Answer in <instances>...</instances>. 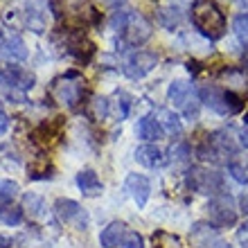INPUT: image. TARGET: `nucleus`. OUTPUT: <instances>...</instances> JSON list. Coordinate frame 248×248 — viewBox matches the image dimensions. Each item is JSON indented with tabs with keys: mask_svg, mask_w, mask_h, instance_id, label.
Instances as JSON below:
<instances>
[{
	"mask_svg": "<svg viewBox=\"0 0 248 248\" xmlns=\"http://www.w3.org/2000/svg\"><path fill=\"white\" fill-rule=\"evenodd\" d=\"M111 27L120 34V39H122L124 46H129V47L147 43L151 32H154V27H151L149 20L144 18L142 14L131 12V9L115 14L111 18Z\"/></svg>",
	"mask_w": 248,
	"mask_h": 248,
	"instance_id": "nucleus-1",
	"label": "nucleus"
},
{
	"mask_svg": "<svg viewBox=\"0 0 248 248\" xmlns=\"http://www.w3.org/2000/svg\"><path fill=\"white\" fill-rule=\"evenodd\" d=\"M192 23L203 36L210 41L221 39L226 32V16L215 0H194L192 5Z\"/></svg>",
	"mask_w": 248,
	"mask_h": 248,
	"instance_id": "nucleus-2",
	"label": "nucleus"
},
{
	"mask_svg": "<svg viewBox=\"0 0 248 248\" xmlns=\"http://www.w3.org/2000/svg\"><path fill=\"white\" fill-rule=\"evenodd\" d=\"M63 2L61 9H54L57 18H65V25L72 32H79L88 25H97L99 23V12L91 5V0H59Z\"/></svg>",
	"mask_w": 248,
	"mask_h": 248,
	"instance_id": "nucleus-3",
	"label": "nucleus"
},
{
	"mask_svg": "<svg viewBox=\"0 0 248 248\" xmlns=\"http://www.w3.org/2000/svg\"><path fill=\"white\" fill-rule=\"evenodd\" d=\"M201 102L219 115H235L244 108V102L239 95H235L232 91H223L219 86L201 88Z\"/></svg>",
	"mask_w": 248,
	"mask_h": 248,
	"instance_id": "nucleus-4",
	"label": "nucleus"
},
{
	"mask_svg": "<svg viewBox=\"0 0 248 248\" xmlns=\"http://www.w3.org/2000/svg\"><path fill=\"white\" fill-rule=\"evenodd\" d=\"M185 183L192 192H199V194H223V178L219 171L192 167L185 174Z\"/></svg>",
	"mask_w": 248,
	"mask_h": 248,
	"instance_id": "nucleus-5",
	"label": "nucleus"
},
{
	"mask_svg": "<svg viewBox=\"0 0 248 248\" xmlns=\"http://www.w3.org/2000/svg\"><path fill=\"white\" fill-rule=\"evenodd\" d=\"M52 93L57 95L61 104L70 106V108H77V104L84 99V81L79 79L77 72H68L63 77L54 79L52 84Z\"/></svg>",
	"mask_w": 248,
	"mask_h": 248,
	"instance_id": "nucleus-6",
	"label": "nucleus"
},
{
	"mask_svg": "<svg viewBox=\"0 0 248 248\" xmlns=\"http://www.w3.org/2000/svg\"><path fill=\"white\" fill-rule=\"evenodd\" d=\"M210 219L219 226V228H228L237 223V210L232 208V199L228 194H219L208 203Z\"/></svg>",
	"mask_w": 248,
	"mask_h": 248,
	"instance_id": "nucleus-7",
	"label": "nucleus"
},
{
	"mask_svg": "<svg viewBox=\"0 0 248 248\" xmlns=\"http://www.w3.org/2000/svg\"><path fill=\"white\" fill-rule=\"evenodd\" d=\"M54 212H57V217H59L61 221L70 223L72 228L86 230V226H88V215H86V210L81 208L77 201H72V199H57Z\"/></svg>",
	"mask_w": 248,
	"mask_h": 248,
	"instance_id": "nucleus-8",
	"label": "nucleus"
},
{
	"mask_svg": "<svg viewBox=\"0 0 248 248\" xmlns=\"http://www.w3.org/2000/svg\"><path fill=\"white\" fill-rule=\"evenodd\" d=\"M158 63V57L154 52H136L131 54L129 59L124 61L122 65V72L126 75L129 79H142L144 75H149L154 68H156Z\"/></svg>",
	"mask_w": 248,
	"mask_h": 248,
	"instance_id": "nucleus-9",
	"label": "nucleus"
},
{
	"mask_svg": "<svg viewBox=\"0 0 248 248\" xmlns=\"http://www.w3.org/2000/svg\"><path fill=\"white\" fill-rule=\"evenodd\" d=\"M34 75L30 70H23L18 65H5L0 70V84L7 86L9 91H30L34 86Z\"/></svg>",
	"mask_w": 248,
	"mask_h": 248,
	"instance_id": "nucleus-10",
	"label": "nucleus"
},
{
	"mask_svg": "<svg viewBox=\"0 0 248 248\" xmlns=\"http://www.w3.org/2000/svg\"><path fill=\"white\" fill-rule=\"evenodd\" d=\"M124 189L138 203V208H144L151 194V183H149V178L142 176V174H129L126 181H124Z\"/></svg>",
	"mask_w": 248,
	"mask_h": 248,
	"instance_id": "nucleus-11",
	"label": "nucleus"
},
{
	"mask_svg": "<svg viewBox=\"0 0 248 248\" xmlns=\"http://www.w3.org/2000/svg\"><path fill=\"white\" fill-rule=\"evenodd\" d=\"M65 52L72 54L81 63H88L93 59V54H95V46L81 32H72L68 36V43H65Z\"/></svg>",
	"mask_w": 248,
	"mask_h": 248,
	"instance_id": "nucleus-12",
	"label": "nucleus"
},
{
	"mask_svg": "<svg viewBox=\"0 0 248 248\" xmlns=\"http://www.w3.org/2000/svg\"><path fill=\"white\" fill-rule=\"evenodd\" d=\"M167 97H170V102L174 106L185 108V106H187L189 102L196 97V95H194V91H192V86H189L187 81H174V84H170Z\"/></svg>",
	"mask_w": 248,
	"mask_h": 248,
	"instance_id": "nucleus-13",
	"label": "nucleus"
},
{
	"mask_svg": "<svg viewBox=\"0 0 248 248\" xmlns=\"http://www.w3.org/2000/svg\"><path fill=\"white\" fill-rule=\"evenodd\" d=\"M77 185H79V189H81L86 196H97V194H102V189H104V185H102L99 176L93 170L79 171L77 174Z\"/></svg>",
	"mask_w": 248,
	"mask_h": 248,
	"instance_id": "nucleus-14",
	"label": "nucleus"
},
{
	"mask_svg": "<svg viewBox=\"0 0 248 248\" xmlns=\"http://www.w3.org/2000/svg\"><path fill=\"white\" fill-rule=\"evenodd\" d=\"M136 133L142 138V140H147V142L160 140V138L165 136V131H163V126H160V122H158L156 118H151V115H147V118H142L140 122H138Z\"/></svg>",
	"mask_w": 248,
	"mask_h": 248,
	"instance_id": "nucleus-15",
	"label": "nucleus"
},
{
	"mask_svg": "<svg viewBox=\"0 0 248 248\" xmlns=\"http://www.w3.org/2000/svg\"><path fill=\"white\" fill-rule=\"evenodd\" d=\"M126 232V226L122 221H111L102 230V235H99V244L104 248H115L122 244V237Z\"/></svg>",
	"mask_w": 248,
	"mask_h": 248,
	"instance_id": "nucleus-16",
	"label": "nucleus"
},
{
	"mask_svg": "<svg viewBox=\"0 0 248 248\" xmlns=\"http://www.w3.org/2000/svg\"><path fill=\"white\" fill-rule=\"evenodd\" d=\"M136 160L142 167H158V165H163V151L158 149L156 144H142V147H138L136 149Z\"/></svg>",
	"mask_w": 248,
	"mask_h": 248,
	"instance_id": "nucleus-17",
	"label": "nucleus"
},
{
	"mask_svg": "<svg viewBox=\"0 0 248 248\" xmlns=\"http://www.w3.org/2000/svg\"><path fill=\"white\" fill-rule=\"evenodd\" d=\"M192 242H194L199 248L217 242V228L212 223H205V221L194 223V226H192Z\"/></svg>",
	"mask_w": 248,
	"mask_h": 248,
	"instance_id": "nucleus-18",
	"label": "nucleus"
},
{
	"mask_svg": "<svg viewBox=\"0 0 248 248\" xmlns=\"http://www.w3.org/2000/svg\"><path fill=\"white\" fill-rule=\"evenodd\" d=\"M2 54L9 57V59L23 61V59H27V47L20 36H12V39H7L5 43H2Z\"/></svg>",
	"mask_w": 248,
	"mask_h": 248,
	"instance_id": "nucleus-19",
	"label": "nucleus"
},
{
	"mask_svg": "<svg viewBox=\"0 0 248 248\" xmlns=\"http://www.w3.org/2000/svg\"><path fill=\"white\" fill-rule=\"evenodd\" d=\"M158 122H160V126H163L165 133H170V136H178V133L183 131L178 115L176 113H171V111H167V108L158 111Z\"/></svg>",
	"mask_w": 248,
	"mask_h": 248,
	"instance_id": "nucleus-20",
	"label": "nucleus"
},
{
	"mask_svg": "<svg viewBox=\"0 0 248 248\" xmlns=\"http://www.w3.org/2000/svg\"><path fill=\"white\" fill-rule=\"evenodd\" d=\"M151 242H154V248H187L178 235H171V232H165V230L154 232Z\"/></svg>",
	"mask_w": 248,
	"mask_h": 248,
	"instance_id": "nucleus-21",
	"label": "nucleus"
},
{
	"mask_svg": "<svg viewBox=\"0 0 248 248\" xmlns=\"http://www.w3.org/2000/svg\"><path fill=\"white\" fill-rule=\"evenodd\" d=\"M0 221L7 226H18L23 221V210L9 203H0Z\"/></svg>",
	"mask_w": 248,
	"mask_h": 248,
	"instance_id": "nucleus-22",
	"label": "nucleus"
},
{
	"mask_svg": "<svg viewBox=\"0 0 248 248\" xmlns=\"http://www.w3.org/2000/svg\"><path fill=\"white\" fill-rule=\"evenodd\" d=\"M23 208L32 217H43V212H46V201H43V196L30 192V194L23 196Z\"/></svg>",
	"mask_w": 248,
	"mask_h": 248,
	"instance_id": "nucleus-23",
	"label": "nucleus"
},
{
	"mask_svg": "<svg viewBox=\"0 0 248 248\" xmlns=\"http://www.w3.org/2000/svg\"><path fill=\"white\" fill-rule=\"evenodd\" d=\"M178 20H181V14H178V9L165 7V9H160V12H158V23H160L163 27H167V30H174V27L178 25Z\"/></svg>",
	"mask_w": 248,
	"mask_h": 248,
	"instance_id": "nucleus-24",
	"label": "nucleus"
},
{
	"mask_svg": "<svg viewBox=\"0 0 248 248\" xmlns=\"http://www.w3.org/2000/svg\"><path fill=\"white\" fill-rule=\"evenodd\" d=\"M16 194H18V183L2 178L0 181V203H12Z\"/></svg>",
	"mask_w": 248,
	"mask_h": 248,
	"instance_id": "nucleus-25",
	"label": "nucleus"
},
{
	"mask_svg": "<svg viewBox=\"0 0 248 248\" xmlns=\"http://www.w3.org/2000/svg\"><path fill=\"white\" fill-rule=\"evenodd\" d=\"M232 27H235L237 39L242 41L244 46H248V14H239L235 23H232Z\"/></svg>",
	"mask_w": 248,
	"mask_h": 248,
	"instance_id": "nucleus-26",
	"label": "nucleus"
},
{
	"mask_svg": "<svg viewBox=\"0 0 248 248\" xmlns=\"http://www.w3.org/2000/svg\"><path fill=\"white\" fill-rule=\"evenodd\" d=\"M228 174L235 178L239 185H248V167H244V165H239V163H230Z\"/></svg>",
	"mask_w": 248,
	"mask_h": 248,
	"instance_id": "nucleus-27",
	"label": "nucleus"
},
{
	"mask_svg": "<svg viewBox=\"0 0 248 248\" xmlns=\"http://www.w3.org/2000/svg\"><path fill=\"white\" fill-rule=\"evenodd\" d=\"M122 248H144V242L142 237L138 235V232H124L122 237V244H120Z\"/></svg>",
	"mask_w": 248,
	"mask_h": 248,
	"instance_id": "nucleus-28",
	"label": "nucleus"
},
{
	"mask_svg": "<svg viewBox=\"0 0 248 248\" xmlns=\"http://www.w3.org/2000/svg\"><path fill=\"white\" fill-rule=\"evenodd\" d=\"M93 108H95V118L97 120H104L108 115V99L106 97H95L93 102Z\"/></svg>",
	"mask_w": 248,
	"mask_h": 248,
	"instance_id": "nucleus-29",
	"label": "nucleus"
},
{
	"mask_svg": "<svg viewBox=\"0 0 248 248\" xmlns=\"http://www.w3.org/2000/svg\"><path fill=\"white\" fill-rule=\"evenodd\" d=\"M118 99H120V120H124L129 115V106H131V97L126 95L124 91L118 93Z\"/></svg>",
	"mask_w": 248,
	"mask_h": 248,
	"instance_id": "nucleus-30",
	"label": "nucleus"
},
{
	"mask_svg": "<svg viewBox=\"0 0 248 248\" xmlns=\"http://www.w3.org/2000/svg\"><path fill=\"white\" fill-rule=\"evenodd\" d=\"M126 0H102V5H106L108 9H118V7H122Z\"/></svg>",
	"mask_w": 248,
	"mask_h": 248,
	"instance_id": "nucleus-31",
	"label": "nucleus"
},
{
	"mask_svg": "<svg viewBox=\"0 0 248 248\" xmlns=\"http://www.w3.org/2000/svg\"><path fill=\"white\" fill-rule=\"evenodd\" d=\"M7 126H9V118H7L5 113L0 111V136H2V133L7 131Z\"/></svg>",
	"mask_w": 248,
	"mask_h": 248,
	"instance_id": "nucleus-32",
	"label": "nucleus"
},
{
	"mask_svg": "<svg viewBox=\"0 0 248 248\" xmlns=\"http://www.w3.org/2000/svg\"><path fill=\"white\" fill-rule=\"evenodd\" d=\"M239 144H242V147H246V149H248V124H246V126H244V131H242V133H239Z\"/></svg>",
	"mask_w": 248,
	"mask_h": 248,
	"instance_id": "nucleus-33",
	"label": "nucleus"
},
{
	"mask_svg": "<svg viewBox=\"0 0 248 248\" xmlns=\"http://www.w3.org/2000/svg\"><path fill=\"white\" fill-rule=\"evenodd\" d=\"M239 208H242L244 215H248V192L242 196V199H239Z\"/></svg>",
	"mask_w": 248,
	"mask_h": 248,
	"instance_id": "nucleus-34",
	"label": "nucleus"
},
{
	"mask_svg": "<svg viewBox=\"0 0 248 248\" xmlns=\"http://www.w3.org/2000/svg\"><path fill=\"white\" fill-rule=\"evenodd\" d=\"M203 248H230V246H228L226 242H219V239H217V242L208 244V246H203Z\"/></svg>",
	"mask_w": 248,
	"mask_h": 248,
	"instance_id": "nucleus-35",
	"label": "nucleus"
},
{
	"mask_svg": "<svg viewBox=\"0 0 248 248\" xmlns=\"http://www.w3.org/2000/svg\"><path fill=\"white\" fill-rule=\"evenodd\" d=\"M9 246H12V239L5 235H0V248H9Z\"/></svg>",
	"mask_w": 248,
	"mask_h": 248,
	"instance_id": "nucleus-36",
	"label": "nucleus"
},
{
	"mask_svg": "<svg viewBox=\"0 0 248 248\" xmlns=\"http://www.w3.org/2000/svg\"><path fill=\"white\" fill-rule=\"evenodd\" d=\"M246 70H248V59H246Z\"/></svg>",
	"mask_w": 248,
	"mask_h": 248,
	"instance_id": "nucleus-37",
	"label": "nucleus"
},
{
	"mask_svg": "<svg viewBox=\"0 0 248 248\" xmlns=\"http://www.w3.org/2000/svg\"><path fill=\"white\" fill-rule=\"evenodd\" d=\"M244 226H246V228H248V221H246V223H244Z\"/></svg>",
	"mask_w": 248,
	"mask_h": 248,
	"instance_id": "nucleus-38",
	"label": "nucleus"
},
{
	"mask_svg": "<svg viewBox=\"0 0 248 248\" xmlns=\"http://www.w3.org/2000/svg\"><path fill=\"white\" fill-rule=\"evenodd\" d=\"M0 106H2V104H0Z\"/></svg>",
	"mask_w": 248,
	"mask_h": 248,
	"instance_id": "nucleus-39",
	"label": "nucleus"
}]
</instances>
